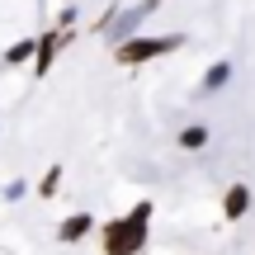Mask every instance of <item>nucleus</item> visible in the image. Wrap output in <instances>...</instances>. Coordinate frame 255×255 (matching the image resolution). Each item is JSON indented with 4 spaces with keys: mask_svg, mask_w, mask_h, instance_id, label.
<instances>
[{
    "mask_svg": "<svg viewBox=\"0 0 255 255\" xmlns=\"http://www.w3.org/2000/svg\"><path fill=\"white\" fill-rule=\"evenodd\" d=\"M62 180H66V170H62V165H47V175L38 180V194H43V199H52V194L62 189Z\"/></svg>",
    "mask_w": 255,
    "mask_h": 255,
    "instance_id": "obj_10",
    "label": "nucleus"
},
{
    "mask_svg": "<svg viewBox=\"0 0 255 255\" xmlns=\"http://www.w3.org/2000/svg\"><path fill=\"white\" fill-rule=\"evenodd\" d=\"M165 0H137V5H119V14H114V24L104 28V38H109V47L114 43H123V38H132V33H142V24L161 9Z\"/></svg>",
    "mask_w": 255,
    "mask_h": 255,
    "instance_id": "obj_3",
    "label": "nucleus"
},
{
    "mask_svg": "<svg viewBox=\"0 0 255 255\" xmlns=\"http://www.w3.org/2000/svg\"><path fill=\"white\" fill-rule=\"evenodd\" d=\"M232 85V62H213L208 71H203V81H199V95H218V90H227Z\"/></svg>",
    "mask_w": 255,
    "mask_h": 255,
    "instance_id": "obj_7",
    "label": "nucleus"
},
{
    "mask_svg": "<svg viewBox=\"0 0 255 255\" xmlns=\"http://www.w3.org/2000/svg\"><path fill=\"white\" fill-rule=\"evenodd\" d=\"M90 232H95V218H90V213H71V218L57 222V241H62V246H76V241H85Z\"/></svg>",
    "mask_w": 255,
    "mask_h": 255,
    "instance_id": "obj_5",
    "label": "nucleus"
},
{
    "mask_svg": "<svg viewBox=\"0 0 255 255\" xmlns=\"http://www.w3.org/2000/svg\"><path fill=\"white\" fill-rule=\"evenodd\" d=\"M184 43H189L184 33H132L123 43H114V57H119V66H146V62H161V57L180 52Z\"/></svg>",
    "mask_w": 255,
    "mask_h": 255,
    "instance_id": "obj_2",
    "label": "nucleus"
},
{
    "mask_svg": "<svg viewBox=\"0 0 255 255\" xmlns=\"http://www.w3.org/2000/svg\"><path fill=\"white\" fill-rule=\"evenodd\" d=\"M24 194H28V184H24V180L5 184V203H19V199H24Z\"/></svg>",
    "mask_w": 255,
    "mask_h": 255,
    "instance_id": "obj_11",
    "label": "nucleus"
},
{
    "mask_svg": "<svg viewBox=\"0 0 255 255\" xmlns=\"http://www.w3.org/2000/svg\"><path fill=\"white\" fill-rule=\"evenodd\" d=\"M57 24H62V28H71V24H76V5H66L62 14H57Z\"/></svg>",
    "mask_w": 255,
    "mask_h": 255,
    "instance_id": "obj_12",
    "label": "nucleus"
},
{
    "mask_svg": "<svg viewBox=\"0 0 255 255\" xmlns=\"http://www.w3.org/2000/svg\"><path fill=\"white\" fill-rule=\"evenodd\" d=\"M71 43V28H43V33H38V47H33V71L38 76H47L52 71V62H57V52H62V47Z\"/></svg>",
    "mask_w": 255,
    "mask_h": 255,
    "instance_id": "obj_4",
    "label": "nucleus"
},
{
    "mask_svg": "<svg viewBox=\"0 0 255 255\" xmlns=\"http://www.w3.org/2000/svg\"><path fill=\"white\" fill-rule=\"evenodd\" d=\"M246 213H251V189H246V184L237 180V184H232L227 194H222V218H227V222H241Z\"/></svg>",
    "mask_w": 255,
    "mask_h": 255,
    "instance_id": "obj_6",
    "label": "nucleus"
},
{
    "mask_svg": "<svg viewBox=\"0 0 255 255\" xmlns=\"http://www.w3.org/2000/svg\"><path fill=\"white\" fill-rule=\"evenodd\" d=\"M151 213H156V203L142 199L132 213H123V218L104 222V232H100V251H104V255H142L146 232H151Z\"/></svg>",
    "mask_w": 255,
    "mask_h": 255,
    "instance_id": "obj_1",
    "label": "nucleus"
},
{
    "mask_svg": "<svg viewBox=\"0 0 255 255\" xmlns=\"http://www.w3.org/2000/svg\"><path fill=\"white\" fill-rule=\"evenodd\" d=\"M208 123H189V128H180V137H175V142H180V151H203V146H208Z\"/></svg>",
    "mask_w": 255,
    "mask_h": 255,
    "instance_id": "obj_8",
    "label": "nucleus"
},
{
    "mask_svg": "<svg viewBox=\"0 0 255 255\" xmlns=\"http://www.w3.org/2000/svg\"><path fill=\"white\" fill-rule=\"evenodd\" d=\"M33 47H38V38H19V43L5 52V66H24V62H33Z\"/></svg>",
    "mask_w": 255,
    "mask_h": 255,
    "instance_id": "obj_9",
    "label": "nucleus"
}]
</instances>
